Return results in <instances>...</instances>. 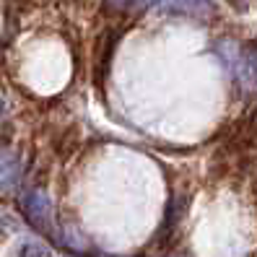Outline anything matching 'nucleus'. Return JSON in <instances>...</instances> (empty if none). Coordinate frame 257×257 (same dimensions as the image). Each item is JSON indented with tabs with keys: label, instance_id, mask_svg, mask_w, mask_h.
Returning a JSON list of instances; mask_svg holds the SVG:
<instances>
[{
	"label": "nucleus",
	"instance_id": "7ed1b4c3",
	"mask_svg": "<svg viewBox=\"0 0 257 257\" xmlns=\"http://www.w3.org/2000/svg\"><path fill=\"white\" fill-rule=\"evenodd\" d=\"M244 68H247V73H249V78L257 81V47H252V50L247 52V57H244Z\"/></svg>",
	"mask_w": 257,
	"mask_h": 257
},
{
	"label": "nucleus",
	"instance_id": "20e7f679",
	"mask_svg": "<svg viewBox=\"0 0 257 257\" xmlns=\"http://www.w3.org/2000/svg\"><path fill=\"white\" fill-rule=\"evenodd\" d=\"M174 257H182V254H174Z\"/></svg>",
	"mask_w": 257,
	"mask_h": 257
},
{
	"label": "nucleus",
	"instance_id": "f257e3e1",
	"mask_svg": "<svg viewBox=\"0 0 257 257\" xmlns=\"http://www.w3.org/2000/svg\"><path fill=\"white\" fill-rule=\"evenodd\" d=\"M24 213L37 229L52 231V210H50V198L42 190H32L24 198Z\"/></svg>",
	"mask_w": 257,
	"mask_h": 257
},
{
	"label": "nucleus",
	"instance_id": "f03ea898",
	"mask_svg": "<svg viewBox=\"0 0 257 257\" xmlns=\"http://www.w3.org/2000/svg\"><path fill=\"white\" fill-rule=\"evenodd\" d=\"M16 257H50V249L39 241H24Z\"/></svg>",
	"mask_w": 257,
	"mask_h": 257
}]
</instances>
